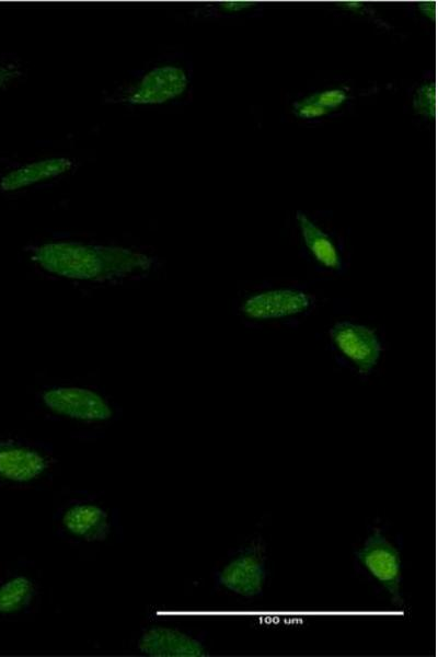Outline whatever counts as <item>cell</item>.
Here are the masks:
<instances>
[{"label": "cell", "mask_w": 438, "mask_h": 657, "mask_svg": "<svg viewBox=\"0 0 438 657\" xmlns=\"http://www.w3.org/2000/svg\"><path fill=\"white\" fill-rule=\"evenodd\" d=\"M32 260L44 270L89 281L117 279L148 270V255L122 246L51 242L34 249Z\"/></svg>", "instance_id": "obj_1"}, {"label": "cell", "mask_w": 438, "mask_h": 657, "mask_svg": "<svg viewBox=\"0 0 438 657\" xmlns=\"http://www.w3.org/2000/svg\"><path fill=\"white\" fill-rule=\"evenodd\" d=\"M366 570L389 592L394 604H402V561L399 550L374 528L355 553Z\"/></svg>", "instance_id": "obj_2"}, {"label": "cell", "mask_w": 438, "mask_h": 657, "mask_svg": "<svg viewBox=\"0 0 438 657\" xmlns=\"http://www.w3.org/2000/svg\"><path fill=\"white\" fill-rule=\"evenodd\" d=\"M44 404L53 413L85 422H101L113 412L105 399L93 390L79 387H58L42 394Z\"/></svg>", "instance_id": "obj_3"}, {"label": "cell", "mask_w": 438, "mask_h": 657, "mask_svg": "<svg viewBox=\"0 0 438 657\" xmlns=\"http://www.w3.org/2000/svg\"><path fill=\"white\" fill-rule=\"evenodd\" d=\"M330 335L337 348L361 372L368 373L377 365L381 344L373 330L349 322H338L331 328Z\"/></svg>", "instance_id": "obj_4"}, {"label": "cell", "mask_w": 438, "mask_h": 657, "mask_svg": "<svg viewBox=\"0 0 438 657\" xmlns=\"http://www.w3.org/2000/svg\"><path fill=\"white\" fill-rule=\"evenodd\" d=\"M219 583L243 597L261 593L265 583V562L261 546L253 545L228 563L219 574Z\"/></svg>", "instance_id": "obj_5"}, {"label": "cell", "mask_w": 438, "mask_h": 657, "mask_svg": "<svg viewBox=\"0 0 438 657\" xmlns=\"http://www.w3.org/2000/svg\"><path fill=\"white\" fill-rule=\"evenodd\" d=\"M185 71L175 66L157 67L141 79L129 96V102L139 105L161 104L180 96L187 88Z\"/></svg>", "instance_id": "obj_6"}, {"label": "cell", "mask_w": 438, "mask_h": 657, "mask_svg": "<svg viewBox=\"0 0 438 657\" xmlns=\"http://www.w3.org/2000/svg\"><path fill=\"white\" fill-rule=\"evenodd\" d=\"M310 297L295 289H276L251 296L242 304L243 313L255 320L284 318L304 311Z\"/></svg>", "instance_id": "obj_7"}, {"label": "cell", "mask_w": 438, "mask_h": 657, "mask_svg": "<svg viewBox=\"0 0 438 657\" xmlns=\"http://www.w3.org/2000/svg\"><path fill=\"white\" fill-rule=\"evenodd\" d=\"M138 648L152 657H203L207 652L203 644L175 629L155 626L146 631Z\"/></svg>", "instance_id": "obj_8"}, {"label": "cell", "mask_w": 438, "mask_h": 657, "mask_svg": "<svg viewBox=\"0 0 438 657\" xmlns=\"http://www.w3.org/2000/svg\"><path fill=\"white\" fill-rule=\"evenodd\" d=\"M46 469V460L37 451L0 440V479L30 482Z\"/></svg>", "instance_id": "obj_9"}, {"label": "cell", "mask_w": 438, "mask_h": 657, "mask_svg": "<svg viewBox=\"0 0 438 657\" xmlns=\"http://www.w3.org/2000/svg\"><path fill=\"white\" fill-rule=\"evenodd\" d=\"M62 523L70 533L87 541L104 540L110 532L108 515L92 504L70 507L62 516Z\"/></svg>", "instance_id": "obj_10"}, {"label": "cell", "mask_w": 438, "mask_h": 657, "mask_svg": "<svg viewBox=\"0 0 438 657\" xmlns=\"http://www.w3.org/2000/svg\"><path fill=\"white\" fill-rule=\"evenodd\" d=\"M71 166L72 162L67 158L36 161L5 174L0 181V188L4 192L16 191L60 175Z\"/></svg>", "instance_id": "obj_11"}, {"label": "cell", "mask_w": 438, "mask_h": 657, "mask_svg": "<svg viewBox=\"0 0 438 657\" xmlns=\"http://www.w3.org/2000/svg\"><path fill=\"white\" fill-rule=\"evenodd\" d=\"M297 220L306 245L316 261L330 268H338L341 258L332 240L304 214L298 212Z\"/></svg>", "instance_id": "obj_12"}, {"label": "cell", "mask_w": 438, "mask_h": 657, "mask_svg": "<svg viewBox=\"0 0 438 657\" xmlns=\"http://www.w3.org/2000/svg\"><path fill=\"white\" fill-rule=\"evenodd\" d=\"M33 584L24 576H16L0 586V613L10 614L25 608L32 600Z\"/></svg>", "instance_id": "obj_13"}, {"label": "cell", "mask_w": 438, "mask_h": 657, "mask_svg": "<svg viewBox=\"0 0 438 657\" xmlns=\"http://www.w3.org/2000/svg\"><path fill=\"white\" fill-rule=\"evenodd\" d=\"M414 111L428 118L436 116V85L435 83H424L417 88L413 97Z\"/></svg>", "instance_id": "obj_14"}, {"label": "cell", "mask_w": 438, "mask_h": 657, "mask_svg": "<svg viewBox=\"0 0 438 657\" xmlns=\"http://www.w3.org/2000/svg\"><path fill=\"white\" fill-rule=\"evenodd\" d=\"M308 99L328 113L344 104L347 100V94L342 89H331L312 94Z\"/></svg>", "instance_id": "obj_15"}, {"label": "cell", "mask_w": 438, "mask_h": 657, "mask_svg": "<svg viewBox=\"0 0 438 657\" xmlns=\"http://www.w3.org/2000/svg\"><path fill=\"white\" fill-rule=\"evenodd\" d=\"M293 112L300 118H318L327 112L304 97L293 104Z\"/></svg>", "instance_id": "obj_16"}, {"label": "cell", "mask_w": 438, "mask_h": 657, "mask_svg": "<svg viewBox=\"0 0 438 657\" xmlns=\"http://www.w3.org/2000/svg\"><path fill=\"white\" fill-rule=\"evenodd\" d=\"M220 8L229 12H238L255 5L252 1H224L219 3Z\"/></svg>", "instance_id": "obj_17"}, {"label": "cell", "mask_w": 438, "mask_h": 657, "mask_svg": "<svg viewBox=\"0 0 438 657\" xmlns=\"http://www.w3.org/2000/svg\"><path fill=\"white\" fill-rule=\"evenodd\" d=\"M18 76L19 71L14 67L0 65V89Z\"/></svg>", "instance_id": "obj_18"}, {"label": "cell", "mask_w": 438, "mask_h": 657, "mask_svg": "<svg viewBox=\"0 0 438 657\" xmlns=\"http://www.w3.org/2000/svg\"><path fill=\"white\" fill-rule=\"evenodd\" d=\"M417 8L419 12L430 20L436 19V2L435 1H422L418 2Z\"/></svg>", "instance_id": "obj_19"}, {"label": "cell", "mask_w": 438, "mask_h": 657, "mask_svg": "<svg viewBox=\"0 0 438 657\" xmlns=\"http://www.w3.org/2000/svg\"><path fill=\"white\" fill-rule=\"evenodd\" d=\"M342 8L349 11H360L364 8V3L359 1H343L338 3Z\"/></svg>", "instance_id": "obj_20"}]
</instances>
